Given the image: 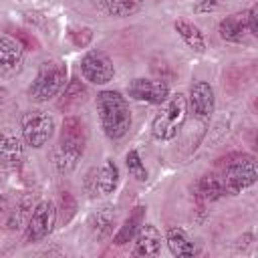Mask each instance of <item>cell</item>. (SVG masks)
Returning <instances> with one entry per match:
<instances>
[{
	"label": "cell",
	"instance_id": "ac0fdd59",
	"mask_svg": "<svg viewBox=\"0 0 258 258\" xmlns=\"http://www.w3.org/2000/svg\"><path fill=\"white\" fill-rule=\"evenodd\" d=\"M87 97V87L83 85V81L79 79H71L67 85H64V91L58 99V109L60 111H69L77 105H81Z\"/></svg>",
	"mask_w": 258,
	"mask_h": 258
},
{
	"label": "cell",
	"instance_id": "f1b7e54d",
	"mask_svg": "<svg viewBox=\"0 0 258 258\" xmlns=\"http://www.w3.org/2000/svg\"><path fill=\"white\" fill-rule=\"evenodd\" d=\"M226 0H202L200 4H196V12H212V10H216L220 4H224Z\"/></svg>",
	"mask_w": 258,
	"mask_h": 258
},
{
	"label": "cell",
	"instance_id": "e0dca14e",
	"mask_svg": "<svg viewBox=\"0 0 258 258\" xmlns=\"http://www.w3.org/2000/svg\"><path fill=\"white\" fill-rule=\"evenodd\" d=\"M173 26H175L177 34L185 40V44H187L191 50H196V52H204V50H206V38H204L202 30H200L194 22L179 18V20H175Z\"/></svg>",
	"mask_w": 258,
	"mask_h": 258
},
{
	"label": "cell",
	"instance_id": "ba28073f",
	"mask_svg": "<svg viewBox=\"0 0 258 258\" xmlns=\"http://www.w3.org/2000/svg\"><path fill=\"white\" fill-rule=\"evenodd\" d=\"M81 73L87 81H91L95 85H105L113 79L115 67H113L111 58L105 52L91 50L81 58Z\"/></svg>",
	"mask_w": 258,
	"mask_h": 258
},
{
	"label": "cell",
	"instance_id": "7402d4cb",
	"mask_svg": "<svg viewBox=\"0 0 258 258\" xmlns=\"http://www.w3.org/2000/svg\"><path fill=\"white\" fill-rule=\"evenodd\" d=\"M105 12L113 16H129L139 10V4L135 0H99Z\"/></svg>",
	"mask_w": 258,
	"mask_h": 258
},
{
	"label": "cell",
	"instance_id": "6da1fadb",
	"mask_svg": "<svg viewBox=\"0 0 258 258\" xmlns=\"http://www.w3.org/2000/svg\"><path fill=\"white\" fill-rule=\"evenodd\" d=\"M87 129L79 117H67L62 121L60 137L54 147V163L60 173H69L77 167V161L85 153Z\"/></svg>",
	"mask_w": 258,
	"mask_h": 258
},
{
	"label": "cell",
	"instance_id": "cb8c5ba5",
	"mask_svg": "<svg viewBox=\"0 0 258 258\" xmlns=\"http://www.w3.org/2000/svg\"><path fill=\"white\" fill-rule=\"evenodd\" d=\"M77 214V202L71 191H60V218L62 222H71V218Z\"/></svg>",
	"mask_w": 258,
	"mask_h": 258
},
{
	"label": "cell",
	"instance_id": "9c48e42d",
	"mask_svg": "<svg viewBox=\"0 0 258 258\" xmlns=\"http://www.w3.org/2000/svg\"><path fill=\"white\" fill-rule=\"evenodd\" d=\"M129 97L135 101L161 105L169 97V87L161 79H135L129 83Z\"/></svg>",
	"mask_w": 258,
	"mask_h": 258
},
{
	"label": "cell",
	"instance_id": "d4e9b609",
	"mask_svg": "<svg viewBox=\"0 0 258 258\" xmlns=\"http://www.w3.org/2000/svg\"><path fill=\"white\" fill-rule=\"evenodd\" d=\"M30 214V204L28 202H20L14 210H10V220H8V228H18L24 218Z\"/></svg>",
	"mask_w": 258,
	"mask_h": 258
},
{
	"label": "cell",
	"instance_id": "7a4b0ae2",
	"mask_svg": "<svg viewBox=\"0 0 258 258\" xmlns=\"http://www.w3.org/2000/svg\"><path fill=\"white\" fill-rule=\"evenodd\" d=\"M97 111L103 131L109 139H121L131 127V111L119 91H101L97 95Z\"/></svg>",
	"mask_w": 258,
	"mask_h": 258
},
{
	"label": "cell",
	"instance_id": "603a6c76",
	"mask_svg": "<svg viewBox=\"0 0 258 258\" xmlns=\"http://www.w3.org/2000/svg\"><path fill=\"white\" fill-rule=\"evenodd\" d=\"M125 163H127L129 173H131L137 181H145V179H147V169H145V165H143V161H141V157H139V153H137L135 149H131V151L125 155Z\"/></svg>",
	"mask_w": 258,
	"mask_h": 258
},
{
	"label": "cell",
	"instance_id": "8fae6325",
	"mask_svg": "<svg viewBox=\"0 0 258 258\" xmlns=\"http://www.w3.org/2000/svg\"><path fill=\"white\" fill-rule=\"evenodd\" d=\"M189 105L198 117H210V113L214 111V89L204 81L194 83L189 89Z\"/></svg>",
	"mask_w": 258,
	"mask_h": 258
},
{
	"label": "cell",
	"instance_id": "d6986e66",
	"mask_svg": "<svg viewBox=\"0 0 258 258\" xmlns=\"http://www.w3.org/2000/svg\"><path fill=\"white\" fill-rule=\"evenodd\" d=\"M95 179H97V187H99V191L103 196L113 194L115 187H117V183H119V167H117V163L113 159H107L103 163V167L99 169V173H97Z\"/></svg>",
	"mask_w": 258,
	"mask_h": 258
},
{
	"label": "cell",
	"instance_id": "9a60e30c",
	"mask_svg": "<svg viewBox=\"0 0 258 258\" xmlns=\"http://www.w3.org/2000/svg\"><path fill=\"white\" fill-rule=\"evenodd\" d=\"M226 194L222 177H218L216 173H206L200 177L198 185H196V198L198 202H216Z\"/></svg>",
	"mask_w": 258,
	"mask_h": 258
},
{
	"label": "cell",
	"instance_id": "3957f363",
	"mask_svg": "<svg viewBox=\"0 0 258 258\" xmlns=\"http://www.w3.org/2000/svg\"><path fill=\"white\" fill-rule=\"evenodd\" d=\"M218 167H224L222 183L228 194H238L250 187L256 181V159L246 153H232L216 161Z\"/></svg>",
	"mask_w": 258,
	"mask_h": 258
},
{
	"label": "cell",
	"instance_id": "4fadbf2b",
	"mask_svg": "<svg viewBox=\"0 0 258 258\" xmlns=\"http://www.w3.org/2000/svg\"><path fill=\"white\" fill-rule=\"evenodd\" d=\"M22 62V46L18 40L0 36V73H14Z\"/></svg>",
	"mask_w": 258,
	"mask_h": 258
},
{
	"label": "cell",
	"instance_id": "52a82bcc",
	"mask_svg": "<svg viewBox=\"0 0 258 258\" xmlns=\"http://www.w3.org/2000/svg\"><path fill=\"white\" fill-rule=\"evenodd\" d=\"M56 222V208L50 202H40L34 212L28 216V224H26V234H24V242H38L42 238H46Z\"/></svg>",
	"mask_w": 258,
	"mask_h": 258
},
{
	"label": "cell",
	"instance_id": "277c9868",
	"mask_svg": "<svg viewBox=\"0 0 258 258\" xmlns=\"http://www.w3.org/2000/svg\"><path fill=\"white\" fill-rule=\"evenodd\" d=\"M185 115H187V101H185L183 93H175L169 99H165V105L161 107V111L155 115V119L151 123L153 137L159 141L173 139L177 135V131L181 129Z\"/></svg>",
	"mask_w": 258,
	"mask_h": 258
},
{
	"label": "cell",
	"instance_id": "4316f807",
	"mask_svg": "<svg viewBox=\"0 0 258 258\" xmlns=\"http://www.w3.org/2000/svg\"><path fill=\"white\" fill-rule=\"evenodd\" d=\"M12 34H14V38L20 42V46H22V48L38 50V40H36L30 32H26L24 28H14V30H12Z\"/></svg>",
	"mask_w": 258,
	"mask_h": 258
},
{
	"label": "cell",
	"instance_id": "7c38bea8",
	"mask_svg": "<svg viewBox=\"0 0 258 258\" xmlns=\"http://www.w3.org/2000/svg\"><path fill=\"white\" fill-rule=\"evenodd\" d=\"M248 34V12H236L220 22V36L228 42H242Z\"/></svg>",
	"mask_w": 258,
	"mask_h": 258
},
{
	"label": "cell",
	"instance_id": "44dd1931",
	"mask_svg": "<svg viewBox=\"0 0 258 258\" xmlns=\"http://www.w3.org/2000/svg\"><path fill=\"white\" fill-rule=\"evenodd\" d=\"M165 240H167V246H169L171 254H175V256H194V254H196L194 244H191V242L187 240V236H185L181 230H177V228L167 230Z\"/></svg>",
	"mask_w": 258,
	"mask_h": 258
},
{
	"label": "cell",
	"instance_id": "484cf974",
	"mask_svg": "<svg viewBox=\"0 0 258 258\" xmlns=\"http://www.w3.org/2000/svg\"><path fill=\"white\" fill-rule=\"evenodd\" d=\"M69 36H71V40H73V44H75L77 48H85V46H89L91 40H93L91 28H73V30L69 32Z\"/></svg>",
	"mask_w": 258,
	"mask_h": 258
},
{
	"label": "cell",
	"instance_id": "5b68a950",
	"mask_svg": "<svg viewBox=\"0 0 258 258\" xmlns=\"http://www.w3.org/2000/svg\"><path fill=\"white\" fill-rule=\"evenodd\" d=\"M67 83V67L60 60H44L36 73V79L28 87V97L32 101L44 103L56 97Z\"/></svg>",
	"mask_w": 258,
	"mask_h": 258
},
{
	"label": "cell",
	"instance_id": "83f0119b",
	"mask_svg": "<svg viewBox=\"0 0 258 258\" xmlns=\"http://www.w3.org/2000/svg\"><path fill=\"white\" fill-rule=\"evenodd\" d=\"M248 32H250L252 36L258 34V6H256V4L248 10Z\"/></svg>",
	"mask_w": 258,
	"mask_h": 258
},
{
	"label": "cell",
	"instance_id": "ffe728a7",
	"mask_svg": "<svg viewBox=\"0 0 258 258\" xmlns=\"http://www.w3.org/2000/svg\"><path fill=\"white\" fill-rule=\"evenodd\" d=\"M113 222H115V212H113V208L105 206V208L97 210V212L91 216V220H89V228L93 230L95 238L101 240V238H105V236L111 232Z\"/></svg>",
	"mask_w": 258,
	"mask_h": 258
},
{
	"label": "cell",
	"instance_id": "5bb4252c",
	"mask_svg": "<svg viewBox=\"0 0 258 258\" xmlns=\"http://www.w3.org/2000/svg\"><path fill=\"white\" fill-rule=\"evenodd\" d=\"M24 151H22V143L8 133H0V165L12 169L18 167L22 163Z\"/></svg>",
	"mask_w": 258,
	"mask_h": 258
},
{
	"label": "cell",
	"instance_id": "f546056e",
	"mask_svg": "<svg viewBox=\"0 0 258 258\" xmlns=\"http://www.w3.org/2000/svg\"><path fill=\"white\" fill-rule=\"evenodd\" d=\"M2 93H4V91H0V95H2ZM0 99H2V97H0Z\"/></svg>",
	"mask_w": 258,
	"mask_h": 258
},
{
	"label": "cell",
	"instance_id": "2e32d148",
	"mask_svg": "<svg viewBox=\"0 0 258 258\" xmlns=\"http://www.w3.org/2000/svg\"><path fill=\"white\" fill-rule=\"evenodd\" d=\"M143 216H145V206H135V208H133V212L129 214V218L123 222V226H121V228H119V232L115 234L113 242H115L117 246H123V244L131 242V240L135 238V234H137L139 226L143 224Z\"/></svg>",
	"mask_w": 258,
	"mask_h": 258
},
{
	"label": "cell",
	"instance_id": "8992f818",
	"mask_svg": "<svg viewBox=\"0 0 258 258\" xmlns=\"http://www.w3.org/2000/svg\"><path fill=\"white\" fill-rule=\"evenodd\" d=\"M54 131V119L44 111H28L22 117V137L30 147H42Z\"/></svg>",
	"mask_w": 258,
	"mask_h": 258
},
{
	"label": "cell",
	"instance_id": "30bf717a",
	"mask_svg": "<svg viewBox=\"0 0 258 258\" xmlns=\"http://www.w3.org/2000/svg\"><path fill=\"white\" fill-rule=\"evenodd\" d=\"M161 250V234L153 224L139 226L135 234V246H133V256H157Z\"/></svg>",
	"mask_w": 258,
	"mask_h": 258
}]
</instances>
